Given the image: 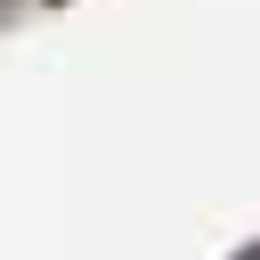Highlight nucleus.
Here are the masks:
<instances>
[{"label": "nucleus", "mask_w": 260, "mask_h": 260, "mask_svg": "<svg viewBox=\"0 0 260 260\" xmlns=\"http://www.w3.org/2000/svg\"><path fill=\"white\" fill-rule=\"evenodd\" d=\"M236 260H260V244H244V252H236Z\"/></svg>", "instance_id": "obj_1"}]
</instances>
